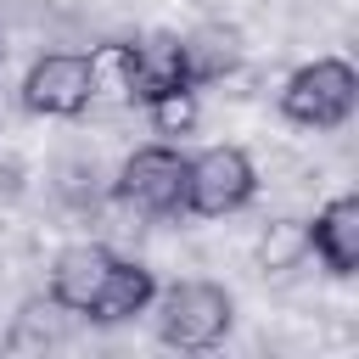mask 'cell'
Listing matches in <instances>:
<instances>
[{"instance_id":"30bf717a","label":"cell","mask_w":359,"mask_h":359,"mask_svg":"<svg viewBox=\"0 0 359 359\" xmlns=\"http://www.w3.org/2000/svg\"><path fill=\"white\" fill-rule=\"evenodd\" d=\"M303 252H309V230H303V224H292V219L269 224V236L258 241V264H264V269H292Z\"/></svg>"},{"instance_id":"277c9868","label":"cell","mask_w":359,"mask_h":359,"mask_svg":"<svg viewBox=\"0 0 359 359\" xmlns=\"http://www.w3.org/2000/svg\"><path fill=\"white\" fill-rule=\"evenodd\" d=\"M101 90V67L84 50H45L22 73V107L39 118H79Z\"/></svg>"},{"instance_id":"5b68a950","label":"cell","mask_w":359,"mask_h":359,"mask_svg":"<svg viewBox=\"0 0 359 359\" xmlns=\"http://www.w3.org/2000/svg\"><path fill=\"white\" fill-rule=\"evenodd\" d=\"M112 185H118V196H123L135 213H151V219L180 213V202H185V151L168 146V140L135 146V151L123 157V168H118Z\"/></svg>"},{"instance_id":"8fae6325","label":"cell","mask_w":359,"mask_h":359,"mask_svg":"<svg viewBox=\"0 0 359 359\" xmlns=\"http://www.w3.org/2000/svg\"><path fill=\"white\" fill-rule=\"evenodd\" d=\"M146 112H151V129H157V135H185V129L196 123V90H174V95L151 101Z\"/></svg>"},{"instance_id":"52a82bcc","label":"cell","mask_w":359,"mask_h":359,"mask_svg":"<svg viewBox=\"0 0 359 359\" xmlns=\"http://www.w3.org/2000/svg\"><path fill=\"white\" fill-rule=\"evenodd\" d=\"M112 264H118V252L101 247V241H73V247H62V252L50 258V297H56L67 314H90L95 297H101V286H107V275H112Z\"/></svg>"},{"instance_id":"6da1fadb","label":"cell","mask_w":359,"mask_h":359,"mask_svg":"<svg viewBox=\"0 0 359 359\" xmlns=\"http://www.w3.org/2000/svg\"><path fill=\"white\" fill-rule=\"evenodd\" d=\"M236 325V297L219 286V280H180L163 292L157 303V331L168 348L180 353H202V348H219Z\"/></svg>"},{"instance_id":"7a4b0ae2","label":"cell","mask_w":359,"mask_h":359,"mask_svg":"<svg viewBox=\"0 0 359 359\" xmlns=\"http://www.w3.org/2000/svg\"><path fill=\"white\" fill-rule=\"evenodd\" d=\"M258 191V168L241 146H202L185 157V213L196 219H224L241 213Z\"/></svg>"},{"instance_id":"8992f818","label":"cell","mask_w":359,"mask_h":359,"mask_svg":"<svg viewBox=\"0 0 359 359\" xmlns=\"http://www.w3.org/2000/svg\"><path fill=\"white\" fill-rule=\"evenodd\" d=\"M118 73H123V90L140 107H151V101H163L174 90H196L191 84V50H185L180 34H146V39L123 45L118 50Z\"/></svg>"},{"instance_id":"9c48e42d","label":"cell","mask_w":359,"mask_h":359,"mask_svg":"<svg viewBox=\"0 0 359 359\" xmlns=\"http://www.w3.org/2000/svg\"><path fill=\"white\" fill-rule=\"evenodd\" d=\"M151 303H157V275H151L146 264H135V258H118L112 275H107V286H101V297H95V309H90L84 320H95V325H123V320L146 314Z\"/></svg>"},{"instance_id":"3957f363","label":"cell","mask_w":359,"mask_h":359,"mask_svg":"<svg viewBox=\"0 0 359 359\" xmlns=\"http://www.w3.org/2000/svg\"><path fill=\"white\" fill-rule=\"evenodd\" d=\"M353 101H359V79H353V67L342 56H314V62H303L280 84V112L292 123H303V129H337V123H348Z\"/></svg>"},{"instance_id":"7c38bea8","label":"cell","mask_w":359,"mask_h":359,"mask_svg":"<svg viewBox=\"0 0 359 359\" xmlns=\"http://www.w3.org/2000/svg\"><path fill=\"white\" fill-rule=\"evenodd\" d=\"M196 6H208V11H213V6H224V0H196Z\"/></svg>"},{"instance_id":"ba28073f","label":"cell","mask_w":359,"mask_h":359,"mask_svg":"<svg viewBox=\"0 0 359 359\" xmlns=\"http://www.w3.org/2000/svg\"><path fill=\"white\" fill-rule=\"evenodd\" d=\"M309 230V252L331 269V275H353L359 269V196H331Z\"/></svg>"}]
</instances>
